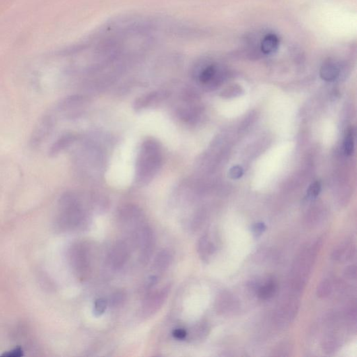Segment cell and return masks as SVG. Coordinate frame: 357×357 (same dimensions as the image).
Wrapping results in <instances>:
<instances>
[{
	"label": "cell",
	"mask_w": 357,
	"mask_h": 357,
	"mask_svg": "<svg viewBox=\"0 0 357 357\" xmlns=\"http://www.w3.org/2000/svg\"><path fill=\"white\" fill-rule=\"evenodd\" d=\"M172 336L177 340H184L188 337V332L186 330L179 328V329H174L172 332Z\"/></svg>",
	"instance_id": "44dd1931"
},
{
	"label": "cell",
	"mask_w": 357,
	"mask_h": 357,
	"mask_svg": "<svg viewBox=\"0 0 357 357\" xmlns=\"http://www.w3.org/2000/svg\"><path fill=\"white\" fill-rule=\"evenodd\" d=\"M55 119L51 114H46L36 124L30 135V145L37 148L46 141L55 127Z\"/></svg>",
	"instance_id": "8992f818"
},
{
	"label": "cell",
	"mask_w": 357,
	"mask_h": 357,
	"mask_svg": "<svg viewBox=\"0 0 357 357\" xmlns=\"http://www.w3.org/2000/svg\"><path fill=\"white\" fill-rule=\"evenodd\" d=\"M321 183L319 181H316L310 185L309 189L308 190V197L309 199H315L319 195L321 191Z\"/></svg>",
	"instance_id": "ac0fdd59"
},
{
	"label": "cell",
	"mask_w": 357,
	"mask_h": 357,
	"mask_svg": "<svg viewBox=\"0 0 357 357\" xmlns=\"http://www.w3.org/2000/svg\"><path fill=\"white\" fill-rule=\"evenodd\" d=\"M3 356L8 357H20L23 356V350L21 347H17L9 352H5Z\"/></svg>",
	"instance_id": "7402d4cb"
},
{
	"label": "cell",
	"mask_w": 357,
	"mask_h": 357,
	"mask_svg": "<svg viewBox=\"0 0 357 357\" xmlns=\"http://www.w3.org/2000/svg\"><path fill=\"white\" fill-rule=\"evenodd\" d=\"M216 69L215 66L209 65L203 70L200 74V81L203 83H208L210 82L214 75H216Z\"/></svg>",
	"instance_id": "2e32d148"
},
{
	"label": "cell",
	"mask_w": 357,
	"mask_h": 357,
	"mask_svg": "<svg viewBox=\"0 0 357 357\" xmlns=\"http://www.w3.org/2000/svg\"><path fill=\"white\" fill-rule=\"evenodd\" d=\"M330 291H331V285H330L329 282L327 281H324L323 283L320 284L319 288H318V294L321 298H325L329 294Z\"/></svg>",
	"instance_id": "d6986e66"
},
{
	"label": "cell",
	"mask_w": 357,
	"mask_h": 357,
	"mask_svg": "<svg viewBox=\"0 0 357 357\" xmlns=\"http://www.w3.org/2000/svg\"><path fill=\"white\" fill-rule=\"evenodd\" d=\"M275 291V284L273 281L266 283L264 286L261 287L258 292V295L263 300H267L271 298Z\"/></svg>",
	"instance_id": "4fadbf2b"
},
{
	"label": "cell",
	"mask_w": 357,
	"mask_h": 357,
	"mask_svg": "<svg viewBox=\"0 0 357 357\" xmlns=\"http://www.w3.org/2000/svg\"><path fill=\"white\" fill-rule=\"evenodd\" d=\"M70 264L80 279L87 278L90 271V259L87 246L81 242L71 246L69 251Z\"/></svg>",
	"instance_id": "3957f363"
},
{
	"label": "cell",
	"mask_w": 357,
	"mask_h": 357,
	"mask_svg": "<svg viewBox=\"0 0 357 357\" xmlns=\"http://www.w3.org/2000/svg\"><path fill=\"white\" fill-rule=\"evenodd\" d=\"M108 306V302L106 299L100 298L96 300L94 303V309H93L94 315L96 317H100V316L104 315Z\"/></svg>",
	"instance_id": "e0dca14e"
},
{
	"label": "cell",
	"mask_w": 357,
	"mask_h": 357,
	"mask_svg": "<svg viewBox=\"0 0 357 357\" xmlns=\"http://www.w3.org/2000/svg\"><path fill=\"white\" fill-rule=\"evenodd\" d=\"M75 136L73 134H66L57 139L50 147L48 154L50 157L57 156L60 152L65 150L75 141Z\"/></svg>",
	"instance_id": "ba28073f"
},
{
	"label": "cell",
	"mask_w": 357,
	"mask_h": 357,
	"mask_svg": "<svg viewBox=\"0 0 357 357\" xmlns=\"http://www.w3.org/2000/svg\"><path fill=\"white\" fill-rule=\"evenodd\" d=\"M172 261V257L170 252L163 250L155 257L153 268L158 273H164L171 265Z\"/></svg>",
	"instance_id": "9c48e42d"
},
{
	"label": "cell",
	"mask_w": 357,
	"mask_h": 357,
	"mask_svg": "<svg viewBox=\"0 0 357 357\" xmlns=\"http://www.w3.org/2000/svg\"><path fill=\"white\" fill-rule=\"evenodd\" d=\"M130 247L127 242L120 240L112 246L108 255L110 266L115 270L122 269L129 261Z\"/></svg>",
	"instance_id": "52a82bcc"
},
{
	"label": "cell",
	"mask_w": 357,
	"mask_h": 357,
	"mask_svg": "<svg viewBox=\"0 0 357 357\" xmlns=\"http://www.w3.org/2000/svg\"><path fill=\"white\" fill-rule=\"evenodd\" d=\"M265 226L264 223H257L254 227V231H255V234H261L263 231L265 230Z\"/></svg>",
	"instance_id": "cb8c5ba5"
},
{
	"label": "cell",
	"mask_w": 357,
	"mask_h": 357,
	"mask_svg": "<svg viewBox=\"0 0 357 357\" xmlns=\"http://www.w3.org/2000/svg\"><path fill=\"white\" fill-rule=\"evenodd\" d=\"M126 301V294L123 291H117L113 293L110 298V305L112 308H117L124 305Z\"/></svg>",
	"instance_id": "9a60e30c"
},
{
	"label": "cell",
	"mask_w": 357,
	"mask_h": 357,
	"mask_svg": "<svg viewBox=\"0 0 357 357\" xmlns=\"http://www.w3.org/2000/svg\"><path fill=\"white\" fill-rule=\"evenodd\" d=\"M85 213L77 197L72 193L62 196L58 204L56 226L61 231L76 230L85 223Z\"/></svg>",
	"instance_id": "6da1fadb"
},
{
	"label": "cell",
	"mask_w": 357,
	"mask_h": 357,
	"mask_svg": "<svg viewBox=\"0 0 357 357\" xmlns=\"http://www.w3.org/2000/svg\"><path fill=\"white\" fill-rule=\"evenodd\" d=\"M170 291V285H166L159 290L149 291L142 304V315L145 318H149L158 312L168 299Z\"/></svg>",
	"instance_id": "5b68a950"
},
{
	"label": "cell",
	"mask_w": 357,
	"mask_h": 357,
	"mask_svg": "<svg viewBox=\"0 0 357 357\" xmlns=\"http://www.w3.org/2000/svg\"><path fill=\"white\" fill-rule=\"evenodd\" d=\"M354 131L350 128L347 132L344 141L345 153L347 156H350L354 151Z\"/></svg>",
	"instance_id": "5bb4252c"
},
{
	"label": "cell",
	"mask_w": 357,
	"mask_h": 357,
	"mask_svg": "<svg viewBox=\"0 0 357 357\" xmlns=\"http://www.w3.org/2000/svg\"><path fill=\"white\" fill-rule=\"evenodd\" d=\"M162 153L154 141H147L143 145L137 160L136 176L141 183H147L158 172L162 164Z\"/></svg>",
	"instance_id": "7a4b0ae2"
},
{
	"label": "cell",
	"mask_w": 357,
	"mask_h": 357,
	"mask_svg": "<svg viewBox=\"0 0 357 357\" xmlns=\"http://www.w3.org/2000/svg\"><path fill=\"white\" fill-rule=\"evenodd\" d=\"M197 252L200 257L203 261H207L214 252V246L212 242L209 240L208 236H203L199 240L197 244Z\"/></svg>",
	"instance_id": "30bf717a"
},
{
	"label": "cell",
	"mask_w": 357,
	"mask_h": 357,
	"mask_svg": "<svg viewBox=\"0 0 357 357\" xmlns=\"http://www.w3.org/2000/svg\"><path fill=\"white\" fill-rule=\"evenodd\" d=\"M132 241L140 248V262L143 265H146L150 261L155 247V236L152 229L148 226L141 227L132 236Z\"/></svg>",
	"instance_id": "277c9868"
},
{
	"label": "cell",
	"mask_w": 357,
	"mask_h": 357,
	"mask_svg": "<svg viewBox=\"0 0 357 357\" xmlns=\"http://www.w3.org/2000/svg\"><path fill=\"white\" fill-rule=\"evenodd\" d=\"M339 75V69L332 62L324 64L320 69V76L326 81H333Z\"/></svg>",
	"instance_id": "7c38bea8"
},
{
	"label": "cell",
	"mask_w": 357,
	"mask_h": 357,
	"mask_svg": "<svg viewBox=\"0 0 357 357\" xmlns=\"http://www.w3.org/2000/svg\"><path fill=\"white\" fill-rule=\"evenodd\" d=\"M279 46L278 36L273 34L266 35L261 42V50L266 55H270L276 51Z\"/></svg>",
	"instance_id": "8fae6325"
},
{
	"label": "cell",
	"mask_w": 357,
	"mask_h": 357,
	"mask_svg": "<svg viewBox=\"0 0 357 357\" xmlns=\"http://www.w3.org/2000/svg\"><path fill=\"white\" fill-rule=\"evenodd\" d=\"M356 267L354 265H351L350 267L345 269V275H347L349 278L353 279L356 277Z\"/></svg>",
	"instance_id": "603a6c76"
},
{
	"label": "cell",
	"mask_w": 357,
	"mask_h": 357,
	"mask_svg": "<svg viewBox=\"0 0 357 357\" xmlns=\"http://www.w3.org/2000/svg\"><path fill=\"white\" fill-rule=\"evenodd\" d=\"M243 174V168L239 166L232 167L229 171V176L232 180H237V179L242 177Z\"/></svg>",
	"instance_id": "ffe728a7"
}]
</instances>
